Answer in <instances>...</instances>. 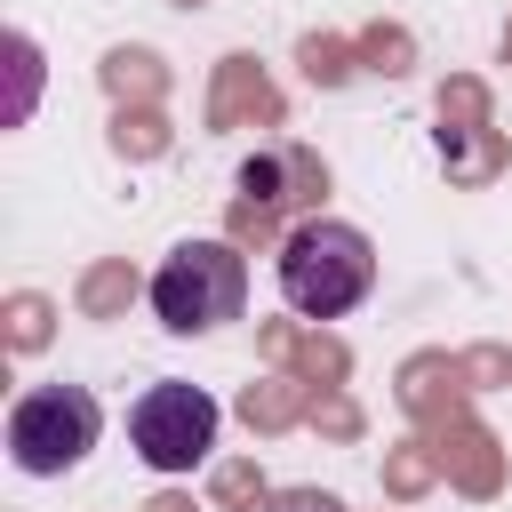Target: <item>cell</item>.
<instances>
[{
    "instance_id": "1",
    "label": "cell",
    "mask_w": 512,
    "mask_h": 512,
    "mask_svg": "<svg viewBox=\"0 0 512 512\" xmlns=\"http://www.w3.org/2000/svg\"><path fill=\"white\" fill-rule=\"evenodd\" d=\"M272 272H280L288 312H304V320H344V312L368 304V288H376V248H368L360 224L304 216V224L280 240Z\"/></svg>"
},
{
    "instance_id": "2",
    "label": "cell",
    "mask_w": 512,
    "mask_h": 512,
    "mask_svg": "<svg viewBox=\"0 0 512 512\" xmlns=\"http://www.w3.org/2000/svg\"><path fill=\"white\" fill-rule=\"evenodd\" d=\"M248 312V256L232 240H176L152 264V320L168 336H216Z\"/></svg>"
},
{
    "instance_id": "3",
    "label": "cell",
    "mask_w": 512,
    "mask_h": 512,
    "mask_svg": "<svg viewBox=\"0 0 512 512\" xmlns=\"http://www.w3.org/2000/svg\"><path fill=\"white\" fill-rule=\"evenodd\" d=\"M96 432H104V408L88 384H32L8 408V464L32 480H64L72 464H88Z\"/></svg>"
},
{
    "instance_id": "4",
    "label": "cell",
    "mask_w": 512,
    "mask_h": 512,
    "mask_svg": "<svg viewBox=\"0 0 512 512\" xmlns=\"http://www.w3.org/2000/svg\"><path fill=\"white\" fill-rule=\"evenodd\" d=\"M216 432H224L216 392H200V384H184V376L144 384L136 408H128V448H136L152 472H200L208 448H216Z\"/></svg>"
},
{
    "instance_id": "5",
    "label": "cell",
    "mask_w": 512,
    "mask_h": 512,
    "mask_svg": "<svg viewBox=\"0 0 512 512\" xmlns=\"http://www.w3.org/2000/svg\"><path fill=\"white\" fill-rule=\"evenodd\" d=\"M288 512H336V504H328V496H296Z\"/></svg>"
}]
</instances>
